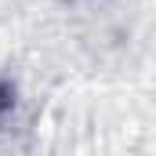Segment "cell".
Returning <instances> with one entry per match:
<instances>
[{"instance_id": "6da1fadb", "label": "cell", "mask_w": 156, "mask_h": 156, "mask_svg": "<svg viewBox=\"0 0 156 156\" xmlns=\"http://www.w3.org/2000/svg\"><path fill=\"white\" fill-rule=\"evenodd\" d=\"M11 105H15V94H11V87H7V83H0V123L7 120Z\"/></svg>"}]
</instances>
